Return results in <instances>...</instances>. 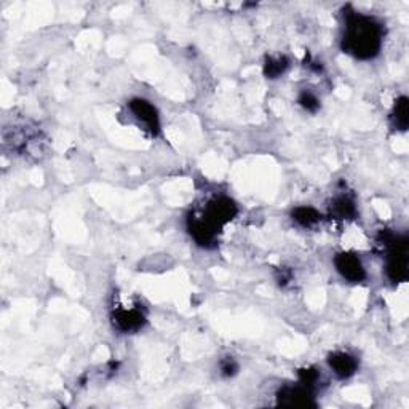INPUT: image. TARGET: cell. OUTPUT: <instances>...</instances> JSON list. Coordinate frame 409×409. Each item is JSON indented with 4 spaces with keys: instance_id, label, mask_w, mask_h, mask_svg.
I'll return each instance as SVG.
<instances>
[{
    "instance_id": "obj_7",
    "label": "cell",
    "mask_w": 409,
    "mask_h": 409,
    "mask_svg": "<svg viewBox=\"0 0 409 409\" xmlns=\"http://www.w3.org/2000/svg\"><path fill=\"white\" fill-rule=\"evenodd\" d=\"M336 270L349 283H361L366 278L365 265L354 253H339L334 257Z\"/></svg>"
},
{
    "instance_id": "obj_5",
    "label": "cell",
    "mask_w": 409,
    "mask_h": 409,
    "mask_svg": "<svg viewBox=\"0 0 409 409\" xmlns=\"http://www.w3.org/2000/svg\"><path fill=\"white\" fill-rule=\"evenodd\" d=\"M129 112L133 114L136 120L139 122V125L151 133L152 136H157L160 133V115L157 107L154 106L151 101L134 98L128 104Z\"/></svg>"
},
{
    "instance_id": "obj_10",
    "label": "cell",
    "mask_w": 409,
    "mask_h": 409,
    "mask_svg": "<svg viewBox=\"0 0 409 409\" xmlns=\"http://www.w3.org/2000/svg\"><path fill=\"white\" fill-rule=\"evenodd\" d=\"M291 218L296 224H299L304 229H312L322 221V214L312 206H297L291 213Z\"/></svg>"
},
{
    "instance_id": "obj_11",
    "label": "cell",
    "mask_w": 409,
    "mask_h": 409,
    "mask_svg": "<svg viewBox=\"0 0 409 409\" xmlns=\"http://www.w3.org/2000/svg\"><path fill=\"white\" fill-rule=\"evenodd\" d=\"M290 68V61L287 56H270L265 60L264 64V75L270 80H275L278 77H282L287 69Z\"/></svg>"
},
{
    "instance_id": "obj_13",
    "label": "cell",
    "mask_w": 409,
    "mask_h": 409,
    "mask_svg": "<svg viewBox=\"0 0 409 409\" xmlns=\"http://www.w3.org/2000/svg\"><path fill=\"white\" fill-rule=\"evenodd\" d=\"M318 381H320V373L315 368H304L299 369V382L310 388H317Z\"/></svg>"
},
{
    "instance_id": "obj_6",
    "label": "cell",
    "mask_w": 409,
    "mask_h": 409,
    "mask_svg": "<svg viewBox=\"0 0 409 409\" xmlns=\"http://www.w3.org/2000/svg\"><path fill=\"white\" fill-rule=\"evenodd\" d=\"M110 320L115 329L120 333H136L146 324V314L139 306L134 307H117L110 314Z\"/></svg>"
},
{
    "instance_id": "obj_2",
    "label": "cell",
    "mask_w": 409,
    "mask_h": 409,
    "mask_svg": "<svg viewBox=\"0 0 409 409\" xmlns=\"http://www.w3.org/2000/svg\"><path fill=\"white\" fill-rule=\"evenodd\" d=\"M238 213L237 203L229 197H214L206 203L202 214L191 213L187 218V230L198 246L213 248L218 235L225 224L235 219Z\"/></svg>"
},
{
    "instance_id": "obj_4",
    "label": "cell",
    "mask_w": 409,
    "mask_h": 409,
    "mask_svg": "<svg viewBox=\"0 0 409 409\" xmlns=\"http://www.w3.org/2000/svg\"><path fill=\"white\" fill-rule=\"evenodd\" d=\"M315 391L304 384L285 386L277 393V405L287 408H315Z\"/></svg>"
},
{
    "instance_id": "obj_3",
    "label": "cell",
    "mask_w": 409,
    "mask_h": 409,
    "mask_svg": "<svg viewBox=\"0 0 409 409\" xmlns=\"http://www.w3.org/2000/svg\"><path fill=\"white\" fill-rule=\"evenodd\" d=\"M381 243L386 250V274L392 283H403L408 278V238L393 233H382Z\"/></svg>"
},
{
    "instance_id": "obj_1",
    "label": "cell",
    "mask_w": 409,
    "mask_h": 409,
    "mask_svg": "<svg viewBox=\"0 0 409 409\" xmlns=\"http://www.w3.org/2000/svg\"><path fill=\"white\" fill-rule=\"evenodd\" d=\"M384 42V28L378 19L361 13L350 11L346 15V28L341 38L344 53L356 60H373L379 55Z\"/></svg>"
},
{
    "instance_id": "obj_12",
    "label": "cell",
    "mask_w": 409,
    "mask_h": 409,
    "mask_svg": "<svg viewBox=\"0 0 409 409\" xmlns=\"http://www.w3.org/2000/svg\"><path fill=\"white\" fill-rule=\"evenodd\" d=\"M392 120L393 127L400 129V132H406L409 125V109H408V98L406 96H401L397 100L392 112Z\"/></svg>"
},
{
    "instance_id": "obj_9",
    "label": "cell",
    "mask_w": 409,
    "mask_h": 409,
    "mask_svg": "<svg viewBox=\"0 0 409 409\" xmlns=\"http://www.w3.org/2000/svg\"><path fill=\"white\" fill-rule=\"evenodd\" d=\"M329 211L336 219H354L356 216V205L352 197L339 196L331 202Z\"/></svg>"
},
{
    "instance_id": "obj_15",
    "label": "cell",
    "mask_w": 409,
    "mask_h": 409,
    "mask_svg": "<svg viewBox=\"0 0 409 409\" xmlns=\"http://www.w3.org/2000/svg\"><path fill=\"white\" fill-rule=\"evenodd\" d=\"M219 369L224 378H233V376L238 373V363L233 360L232 356H225V358L221 360Z\"/></svg>"
},
{
    "instance_id": "obj_14",
    "label": "cell",
    "mask_w": 409,
    "mask_h": 409,
    "mask_svg": "<svg viewBox=\"0 0 409 409\" xmlns=\"http://www.w3.org/2000/svg\"><path fill=\"white\" fill-rule=\"evenodd\" d=\"M297 101H299V104L304 109L309 110V112H312V114L317 112V110L320 109V101H318L317 96L310 92H302L299 95V100Z\"/></svg>"
},
{
    "instance_id": "obj_8",
    "label": "cell",
    "mask_w": 409,
    "mask_h": 409,
    "mask_svg": "<svg viewBox=\"0 0 409 409\" xmlns=\"http://www.w3.org/2000/svg\"><path fill=\"white\" fill-rule=\"evenodd\" d=\"M328 365L339 379H349L358 369V360L347 352H334L328 356Z\"/></svg>"
}]
</instances>
